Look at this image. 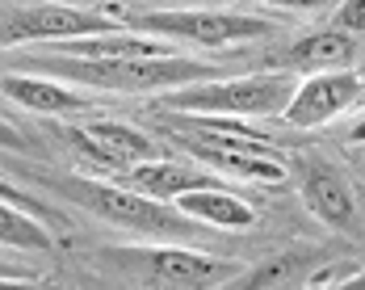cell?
Masks as SVG:
<instances>
[{
  "label": "cell",
  "instance_id": "1",
  "mask_svg": "<svg viewBox=\"0 0 365 290\" xmlns=\"http://www.w3.org/2000/svg\"><path fill=\"white\" fill-rule=\"evenodd\" d=\"M21 68L38 76L63 80L76 89H97V93H164V89H181L193 80H210L219 68L202 64V59H185V55H168V59H80V55H30L21 59Z\"/></svg>",
  "mask_w": 365,
  "mask_h": 290
},
{
  "label": "cell",
  "instance_id": "2",
  "mask_svg": "<svg viewBox=\"0 0 365 290\" xmlns=\"http://www.w3.org/2000/svg\"><path fill=\"white\" fill-rule=\"evenodd\" d=\"M51 189L68 194L76 206H84L88 215L106 219L113 227H130L139 236H173V240H197L206 236V223L181 215L177 206L147 198L139 189L126 185H110V181H84V177H46Z\"/></svg>",
  "mask_w": 365,
  "mask_h": 290
},
{
  "label": "cell",
  "instance_id": "3",
  "mask_svg": "<svg viewBox=\"0 0 365 290\" xmlns=\"http://www.w3.org/2000/svg\"><path fill=\"white\" fill-rule=\"evenodd\" d=\"M298 76L294 72H256V76H210L181 89H164V109L173 114H222V118H273L290 106Z\"/></svg>",
  "mask_w": 365,
  "mask_h": 290
},
{
  "label": "cell",
  "instance_id": "4",
  "mask_svg": "<svg viewBox=\"0 0 365 290\" xmlns=\"http://www.w3.org/2000/svg\"><path fill=\"white\" fill-rule=\"evenodd\" d=\"M168 135L185 151H193L206 169H219L227 177H248V181H260V185H286L290 181V164L269 147V139H248V135H235V131L206 126L193 114L168 118Z\"/></svg>",
  "mask_w": 365,
  "mask_h": 290
},
{
  "label": "cell",
  "instance_id": "5",
  "mask_svg": "<svg viewBox=\"0 0 365 290\" xmlns=\"http://www.w3.org/2000/svg\"><path fill=\"white\" fill-rule=\"evenodd\" d=\"M106 261L126 269V274H139L151 286H219L227 282L240 265L219 261V256L206 253H189V249H168V244H143V249H106Z\"/></svg>",
  "mask_w": 365,
  "mask_h": 290
},
{
  "label": "cell",
  "instance_id": "6",
  "mask_svg": "<svg viewBox=\"0 0 365 290\" xmlns=\"http://www.w3.org/2000/svg\"><path fill=\"white\" fill-rule=\"evenodd\" d=\"M126 30L151 38H185L202 46H227V42H252L260 34H273V21L248 17V13H219V9H177V13H139L130 17Z\"/></svg>",
  "mask_w": 365,
  "mask_h": 290
},
{
  "label": "cell",
  "instance_id": "7",
  "mask_svg": "<svg viewBox=\"0 0 365 290\" xmlns=\"http://www.w3.org/2000/svg\"><path fill=\"white\" fill-rule=\"evenodd\" d=\"M118 21L88 13V9H72V4H30L17 9L0 21V42L17 46V42H59V38H88V34H110Z\"/></svg>",
  "mask_w": 365,
  "mask_h": 290
},
{
  "label": "cell",
  "instance_id": "8",
  "mask_svg": "<svg viewBox=\"0 0 365 290\" xmlns=\"http://www.w3.org/2000/svg\"><path fill=\"white\" fill-rule=\"evenodd\" d=\"M361 72L357 68H336V72H315L311 80H298L290 106L282 109V118L290 126H324L331 118H340L344 109H353L361 101Z\"/></svg>",
  "mask_w": 365,
  "mask_h": 290
},
{
  "label": "cell",
  "instance_id": "9",
  "mask_svg": "<svg viewBox=\"0 0 365 290\" xmlns=\"http://www.w3.org/2000/svg\"><path fill=\"white\" fill-rule=\"evenodd\" d=\"M63 139L80 151V160L93 173H122L139 160H155V144L143 131L122 126V122H88V126H68Z\"/></svg>",
  "mask_w": 365,
  "mask_h": 290
},
{
  "label": "cell",
  "instance_id": "10",
  "mask_svg": "<svg viewBox=\"0 0 365 290\" xmlns=\"http://www.w3.org/2000/svg\"><path fill=\"white\" fill-rule=\"evenodd\" d=\"M302 202H307V211L319 219V223H328L336 231H357V223H361V206H357V194H353L349 177L340 169L324 164V160L307 164Z\"/></svg>",
  "mask_w": 365,
  "mask_h": 290
},
{
  "label": "cell",
  "instance_id": "11",
  "mask_svg": "<svg viewBox=\"0 0 365 290\" xmlns=\"http://www.w3.org/2000/svg\"><path fill=\"white\" fill-rule=\"evenodd\" d=\"M42 55H80V59H168L177 55L168 38L135 34L126 26H118L110 34H88V38H59L46 42Z\"/></svg>",
  "mask_w": 365,
  "mask_h": 290
},
{
  "label": "cell",
  "instance_id": "12",
  "mask_svg": "<svg viewBox=\"0 0 365 290\" xmlns=\"http://www.w3.org/2000/svg\"><path fill=\"white\" fill-rule=\"evenodd\" d=\"M118 185L139 189V194L160 198V202H173L189 189H210V185H222V181L206 169H189V164H177V160H139V164L118 173Z\"/></svg>",
  "mask_w": 365,
  "mask_h": 290
},
{
  "label": "cell",
  "instance_id": "13",
  "mask_svg": "<svg viewBox=\"0 0 365 290\" xmlns=\"http://www.w3.org/2000/svg\"><path fill=\"white\" fill-rule=\"evenodd\" d=\"M0 93H4L9 101H17V106L34 109V114H55V118H63V114H80V109L93 106V97L76 93L72 84L51 80V76H38V72L0 76Z\"/></svg>",
  "mask_w": 365,
  "mask_h": 290
},
{
  "label": "cell",
  "instance_id": "14",
  "mask_svg": "<svg viewBox=\"0 0 365 290\" xmlns=\"http://www.w3.org/2000/svg\"><path fill=\"white\" fill-rule=\"evenodd\" d=\"M177 202V211L189 219H197V223H206V227H252L256 223V211L252 202H244L240 194H231L227 185H210V189H189L181 198H173Z\"/></svg>",
  "mask_w": 365,
  "mask_h": 290
},
{
  "label": "cell",
  "instance_id": "15",
  "mask_svg": "<svg viewBox=\"0 0 365 290\" xmlns=\"http://www.w3.org/2000/svg\"><path fill=\"white\" fill-rule=\"evenodd\" d=\"M357 59H361V38L357 34H340V30L307 34V38H298L290 51H286V64H290V68H324V72L353 68Z\"/></svg>",
  "mask_w": 365,
  "mask_h": 290
},
{
  "label": "cell",
  "instance_id": "16",
  "mask_svg": "<svg viewBox=\"0 0 365 290\" xmlns=\"http://www.w3.org/2000/svg\"><path fill=\"white\" fill-rule=\"evenodd\" d=\"M0 244L4 249H26V253H51L55 249V240L46 236L38 215L13 206V202H0Z\"/></svg>",
  "mask_w": 365,
  "mask_h": 290
},
{
  "label": "cell",
  "instance_id": "17",
  "mask_svg": "<svg viewBox=\"0 0 365 290\" xmlns=\"http://www.w3.org/2000/svg\"><path fill=\"white\" fill-rule=\"evenodd\" d=\"M302 256L290 253V256H277V261H264L260 269H256L252 278H244V286L248 290H264V286H290V282H302Z\"/></svg>",
  "mask_w": 365,
  "mask_h": 290
},
{
  "label": "cell",
  "instance_id": "18",
  "mask_svg": "<svg viewBox=\"0 0 365 290\" xmlns=\"http://www.w3.org/2000/svg\"><path fill=\"white\" fill-rule=\"evenodd\" d=\"M331 30H340V34H365V0H344L340 4V13H336V26Z\"/></svg>",
  "mask_w": 365,
  "mask_h": 290
},
{
  "label": "cell",
  "instance_id": "19",
  "mask_svg": "<svg viewBox=\"0 0 365 290\" xmlns=\"http://www.w3.org/2000/svg\"><path fill=\"white\" fill-rule=\"evenodd\" d=\"M0 202H13V206H21V211H30V215H38V219H46V223H59V215H55L51 206H38L30 194H21L17 185H9V181H0Z\"/></svg>",
  "mask_w": 365,
  "mask_h": 290
},
{
  "label": "cell",
  "instance_id": "20",
  "mask_svg": "<svg viewBox=\"0 0 365 290\" xmlns=\"http://www.w3.org/2000/svg\"><path fill=\"white\" fill-rule=\"evenodd\" d=\"M0 282H4V286H30V282H38V274L13 265V261H0Z\"/></svg>",
  "mask_w": 365,
  "mask_h": 290
},
{
  "label": "cell",
  "instance_id": "21",
  "mask_svg": "<svg viewBox=\"0 0 365 290\" xmlns=\"http://www.w3.org/2000/svg\"><path fill=\"white\" fill-rule=\"evenodd\" d=\"M0 147H9V151H30V139H26L13 122H4V118H0Z\"/></svg>",
  "mask_w": 365,
  "mask_h": 290
},
{
  "label": "cell",
  "instance_id": "22",
  "mask_svg": "<svg viewBox=\"0 0 365 290\" xmlns=\"http://www.w3.org/2000/svg\"><path fill=\"white\" fill-rule=\"evenodd\" d=\"M260 4H277V9H298V13H311V9H319L324 0H260Z\"/></svg>",
  "mask_w": 365,
  "mask_h": 290
}]
</instances>
